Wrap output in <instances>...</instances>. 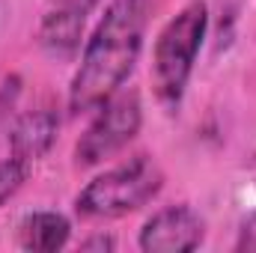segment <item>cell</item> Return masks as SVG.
<instances>
[{"label": "cell", "instance_id": "cell-9", "mask_svg": "<svg viewBox=\"0 0 256 253\" xmlns=\"http://www.w3.org/2000/svg\"><path fill=\"white\" fill-rule=\"evenodd\" d=\"M30 167H33V164L21 161V158H15V155L0 164V206L24 185V179L30 176Z\"/></svg>", "mask_w": 256, "mask_h": 253}, {"label": "cell", "instance_id": "cell-6", "mask_svg": "<svg viewBox=\"0 0 256 253\" xmlns=\"http://www.w3.org/2000/svg\"><path fill=\"white\" fill-rule=\"evenodd\" d=\"M90 6H92V0H72V3L45 15L42 30H39V42L48 54L72 57L80 48V33H84V21H86Z\"/></svg>", "mask_w": 256, "mask_h": 253}, {"label": "cell", "instance_id": "cell-4", "mask_svg": "<svg viewBox=\"0 0 256 253\" xmlns=\"http://www.w3.org/2000/svg\"><path fill=\"white\" fill-rule=\"evenodd\" d=\"M140 120H143V110H140L137 92L134 90L131 92H114L98 108V116L90 122L86 134L74 146L78 167L102 164L104 158L120 152L128 140H134V134L140 131Z\"/></svg>", "mask_w": 256, "mask_h": 253}, {"label": "cell", "instance_id": "cell-8", "mask_svg": "<svg viewBox=\"0 0 256 253\" xmlns=\"http://www.w3.org/2000/svg\"><path fill=\"white\" fill-rule=\"evenodd\" d=\"M68 220L60 212H33L21 220L18 226V242L27 250H39V253H54L66 248L68 242Z\"/></svg>", "mask_w": 256, "mask_h": 253}, {"label": "cell", "instance_id": "cell-1", "mask_svg": "<svg viewBox=\"0 0 256 253\" xmlns=\"http://www.w3.org/2000/svg\"><path fill=\"white\" fill-rule=\"evenodd\" d=\"M152 0H114L84 48L80 68L68 90L72 114L102 108L126 84L143 48Z\"/></svg>", "mask_w": 256, "mask_h": 253}, {"label": "cell", "instance_id": "cell-10", "mask_svg": "<svg viewBox=\"0 0 256 253\" xmlns=\"http://www.w3.org/2000/svg\"><path fill=\"white\" fill-rule=\"evenodd\" d=\"M238 250H256V214L248 220V224H244V230H242Z\"/></svg>", "mask_w": 256, "mask_h": 253}, {"label": "cell", "instance_id": "cell-7", "mask_svg": "<svg viewBox=\"0 0 256 253\" xmlns=\"http://www.w3.org/2000/svg\"><path fill=\"white\" fill-rule=\"evenodd\" d=\"M57 128L60 120L54 110H36V114H27L15 131H12V155L33 164L39 161L51 146H54V137H57Z\"/></svg>", "mask_w": 256, "mask_h": 253}, {"label": "cell", "instance_id": "cell-3", "mask_svg": "<svg viewBox=\"0 0 256 253\" xmlns=\"http://www.w3.org/2000/svg\"><path fill=\"white\" fill-rule=\"evenodd\" d=\"M164 185L161 167L149 155H137L122 167L96 176L78 194V212L84 218H122L146 206Z\"/></svg>", "mask_w": 256, "mask_h": 253}, {"label": "cell", "instance_id": "cell-2", "mask_svg": "<svg viewBox=\"0 0 256 253\" xmlns=\"http://www.w3.org/2000/svg\"><path fill=\"white\" fill-rule=\"evenodd\" d=\"M206 24H208V9L202 0H191L188 6L179 9L176 18L167 21V27L161 30L158 42H155V54H152V84H155V96L164 108H179L188 78H191L194 60L200 54L202 36H206Z\"/></svg>", "mask_w": 256, "mask_h": 253}, {"label": "cell", "instance_id": "cell-11", "mask_svg": "<svg viewBox=\"0 0 256 253\" xmlns=\"http://www.w3.org/2000/svg\"><path fill=\"white\" fill-rule=\"evenodd\" d=\"M86 250H92V248H102V250H114V238H104V236H96V238H90L86 244H84Z\"/></svg>", "mask_w": 256, "mask_h": 253}, {"label": "cell", "instance_id": "cell-5", "mask_svg": "<svg viewBox=\"0 0 256 253\" xmlns=\"http://www.w3.org/2000/svg\"><path fill=\"white\" fill-rule=\"evenodd\" d=\"M202 242V218L188 206H170L152 214L140 230L146 253H188Z\"/></svg>", "mask_w": 256, "mask_h": 253}]
</instances>
